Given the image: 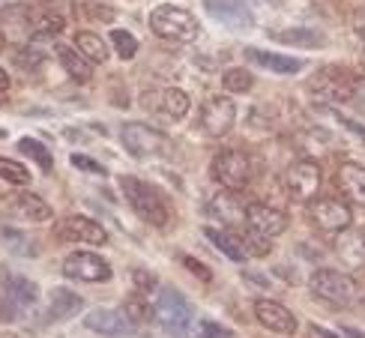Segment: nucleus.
<instances>
[{"label": "nucleus", "instance_id": "f257e3e1", "mask_svg": "<svg viewBox=\"0 0 365 338\" xmlns=\"http://www.w3.org/2000/svg\"><path fill=\"white\" fill-rule=\"evenodd\" d=\"M312 294L314 299H321L327 305H336V309H356V305L365 299V287L347 272L339 270H317L312 275Z\"/></svg>", "mask_w": 365, "mask_h": 338}, {"label": "nucleus", "instance_id": "f03ea898", "mask_svg": "<svg viewBox=\"0 0 365 338\" xmlns=\"http://www.w3.org/2000/svg\"><path fill=\"white\" fill-rule=\"evenodd\" d=\"M120 186H123L126 201L141 222L153 225V227H165L171 222V204L165 201V195L156 186H150V183H144L138 177H123Z\"/></svg>", "mask_w": 365, "mask_h": 338}, {"label": "nucleus", "instance_id": "7ed1b4c3", "mask_svg": "<svg viewBox=\"0 0 365 338\" xmlns=\"http://www.w3.org/2000/svg\"><path fill=\"white\" fill-rule=\"evenodd\" d=\"M153 314L159 320V327L174 338H186L192 324H195L192 302L174 287H159L156 302H153Z\"/></svg>", "mask_w": 365, "mask_h": 338}, {"label": "nucleus", "instance_id": "20e7f679", "mask_svg": "<svg viewBox=\"0 0 365 338\" xmlns=\"http://www.w3.org/2000/svg\"><path fill=\"white\" fill-rule=\"evenodd\" d=\"M150 30L168 42H195L197 34H201V24H197V19L189 9L162 4L150 12Z\"/></svg>", "mask_w": 365, "mask_h": 338}, {"label": "nucleus", "instance_id": "39448f33", "mask_svg": "<svg viewBox=\"0 0 365 338\" xmlns=\"http://www.w3.org/2000/svg\"><path fill=\"white\" fill-rule=\"evenodd\" d=\"M120 144L138 159H159V156L165 159L174 153L171 138L153 126H147V123H123L120 126Z\"/></svg>", "mask_w": 365, "mask_h": 338}, {"label": "nucleus", "instance_id": "423d86ee", "mask_svg": "<svg viewBox=\"0 0 365 338\" xmlns=\"http://www.w3.org/2000/svg\"><path fill=\"white\" fill-rule=\"evenodd\" d=\"M252 174H255L252 156L237 147L219 150L216 159H212V180L227 192H242L252 183Z\"/></svg>", "mask_w": 365, "mask_h": 338}, {"label": "nucleus", "instance_id": "0eeeda50", "mask_svg": "<svg viewBox=\"0 0 365 338\" xmlns=\"http://www.w3.org/2000/svg\"><path fill=\"white\" fill-rule=\"evenodd\" d=\"M321 165L312 159H299L284 171V192L294 198L297 204H309L321 192Z\"/></svg>", "mask_w": 365, "mask_h": 338}, {"label": "nucleus", "instance_id": "6e6552de", "mask_svg": "<svg viewBox=\"0 0 365 338\" xmlns=\"http://www.w3.org/2000/svg\"><path fill=\"white\" fill-rule=\"evenodd\" d=\"M309 216L321 234H341L354 222L351 204L339 201V198H314V201H309Z\"/></svg>", "mask_w": 365, "mask_h": 338}, {"label": "nucleus", "instance_id": "1a4fd4ad", "mask_svg": "<svg viewBox=\"0 0 365 338\" xmlns=\"http://www.w3.org/2000/svg\"><path fill=\"white\" fill-rule=\"evenodd\" d=\"M54 237L60 242H87V245H105L108 242V230L99 222L87 216H66L54 225Z\"/></svg>", "mask_w": 365, "mask_h": 338}, {"label": "nucleus", "instance_id": "9d476101", "mask_svg": "<svg viewBox=\"0 0 365 338\" xmlns=\"http://www.w3.org/2000/svg\"><path fill=\"white\" fill-rule=\"evenodd\" d=\"M237 123V105L231 96H212L201 108V129L210 138H225Z\"/></svg>", "mask_w": 365, "mask_h": 338}, {"label": "nucleus", "instance_id": "9b49d317", "mask_svg": "<svg viewBox=\"0 0 365 338\" xmlns=\"http://www.w3.org/2000/svg\"><path fill=\"white\" fill-rule=\"evenodd\" d=\"M30 9V27H34V36H48L54 39L57 34H63L66 27V6L63 0H36Z\"/></svg>", "mask_w": 365, "mask_h": 338}, {"label": "nucleus", "instance_id": "f8f14e48", "mask_svg": "<svg viewBox=\"0 0 365 338\" xmlns=\"http://www.w3.org/2000/svg\"><path fill=\"white\" fill-rule=\"evenodd\" d=\"M63 275L78 282H108L111 264L93 252H72L69 257H63Z\"/></svg>", "mask_w": 365, "mask_h": 338}, {"label": "nucleus", "instance_id": "ddd939ff", "mask_svg": "<svg viewBox=\"0 0 365 338\" xmlns=\"http://www.w3.org/2000/svg\"><path fill=\"white\" fill-rule=\"evenodd\" d=\"M246 230L272 240L287 230V212L279 207H269V204H249L246 207Z\"/></svg>", "mask_w": 365, "mask_h": 338}, {"label": "nucleus", "instance_id": "4468645a", "mask_svg": "<svg viewBox=\"0 0 365 338\" xmlns=\"http://www.w3.org/2000/svg\"><path fill=\"white\" fill-rule=\"evenodd\" d=\"M141 102H144V108L156 111V114L168 117V120H182L192 108V96L180 87H165V90H159V93H144Z\"/></svg>", "mask_w": 365, "mask_h": 338}, {"label": "nucleus", "instance_id": "2eb2a0df", "mask_svg": "<svg viewBox=\"0 0 365 338\" xmlns=\"http://www.w3.org/2000/svg\"><path fill=\"white\" fill-rule=\"evenodd\" d=\"M39 299V287L24 279V275H6V282H4V305L15 314H24L27 309H34Z\"/></svg>", "mask_w": 365, "mask_h": 338}, {"label": "nucleus", "instance_id": "dca6fc26", "mask_svg": "<svg viewBox=\"0 0 365 338\" xmlns=\"http://www.w3.org/2000/svg\"><path fill=\"white\" fill-rule=\"evenodd\" d=\"M84 327L96 335H105V338H123L135 329V324L123 314V312H111V309H93L87 312L84 317Z\"/></svg>", "mask_w": 365, "mask_h": 338}, {"label": "nucleus", "instance_id": "f3484780", "mask_svg": "<svg viewBox=\"0 0 365 338\" xmlns=\"http://www.w3.org/2000/svg\"><path fill=\"white\" fill-rule=\"evenodd\" d=\"M255 317L261 320L269 332H279V335L297 332V317L276 299H255Z\"/></svg>", "mask_w": 365, "mask_h": 338}, {"label": "nucleus", "instance_id": "a211bd4d", "mask_svg": "<svg viewBox=\"0 0 365 338\" xmlns=\"http://www.w3.org/2000/svg\"><path fill=\"white\" fill-rule=\"evenodd\" d=\"M351 81L354 78H344V75H339V69H321L317 78L312 81V93L327 105H336V102L347 99V93H351Z\"/></svg>", "mask_w": 365, "mask_h": 338}, {"label": "nucleus", "instance_id": "6ab92c4d", "mask_svg": "<svg viewBox=\"0 0 365 338\" xmlns=\"http://www.w3.org/2000/svg\"><path fill=\"white\" fill-rule=\"evenodd\" d=\"M336 186L339 192L359 207H365V165L359 162H344L336 171Z\"/></svg>", "mask_w": 365, "mask_h": 338}, {"label": "nucleus", "instance_id": "aec40b11", "mask_svg": "<svg viewBox=\"0 0 365 338\" xmlns=\"http://www.w3.org/2000/svg\"><path fill=\"white\" fill-rule=\"evenodd\" d=\"M207 212L212 219H219L222 225L227 227H234L240 222H246V207H242V201L237 198V192H216L210 198V204H207Z\"/></svg>", "mask_w": 365, "mask_h": 338}, {"label": "nucleus", "instance_id": "412c9836", "mask_svg": "<svg viewBox=\"0 0 365 338\" xmlns=\"http://www.w3.org/2000/svg\"><path fill=\"white\" fill-rule=\"evenodd\" d=\"M246 60L267 72H276V75H297L302 69V60L276 54V51H261V48H246Z\"/></svg>", "mask_w": 365, "mask_h": 338}, {"label": "nucleus", "instance_id": "4be33fe9", "mask_svg": "<svg viewBox=\"0 0 365 338\" xmlns=\"http://www.w3.org/2000/svg\"><path fill=\"white\" fill-rule=\"evenodd\" d=\"M9 210H12V216L21 222H48L51 219V207L34 192H19L9 201Z\"/></svg>", "mask_w": 365, "mask_h": 338}, {"label": "nucleus", "instance_id": "5701e85b", "mask_svg": "<svg viewBox=\"0 0 365 338\" xmlns=\"http://www.w3.org/2000/svg\"><path fill=\"white\" fill-rule=\"evenodd\" d=\"M54 54H57L60 66H63V72L69 75L72 81L84 84V81L93 78V63H90V60L78 48H69V45H54Z\"/></svg>", "mask_w": 365, "mask_h": 338}, {"label": "nucleus", "instance_id": "b1692460", "mask_svg": "<svg viewBox=\"0 0 365 338\" xmlns=\"http://www.w3.org/2000/svg\"><path fill=\"white\" fill-rule=\"evenodd\" d=\"M204 6H207V12L212 15V19L222 21V24H227V27L246 30V27L255 24V21H252V15L242 9L240 4H234V0H204Z\"/></svg>", "mask_w": 365, "mask_h": 338}, {"label": "nucleus", "instance_id": "393cba45", "mask_svg": "<svg viewBox=\"0 0 365 338\" xmlns=\"http://www.w3.org/2000/svg\"><path fill=\"white\" fill-rule=\"evenodd\" d=\"M78 312H84V299L78 294H72L66 287L51 290L48 297V320H69Z\"/></svg>", "mask_w": 365, "mask_h": 338}, {"label": "nucleus", "instance_id": "a878e982", "mask_svg": "<svg viewBox=\"0 0 365 338\" xmlns=\"http://www.w3.org/2000/svg\"><path fill=\"white\" fill-rule=\"evenodd\" d=\"M75 48H78L90 63H105V60L111 57L108 42H105L99 34H93V30H81V34H75Z\"/></svg>", "mask_w": 365, "mask_h": 338}, {"label": "nucleus", "instance_id": "bb28decb", "mask_svg": "<svg viewBox=\"0 0 365 338\" xmlns=\"http://www.w3.org/2000/svg\"><path fill=\"white\" fill-rule=\"evenodd\" d=\"M204 237H207L212 245H216V249H219L225 257H231L234 264H246L249 252L242 249V242L234 240L231 234H225V230H219V227H204Z\"/></svg>", "mask_w": 365, "mask_h": 338}, {"label": "nucleus", "instance_id": "cd10ccee", "mask_svg": "<svg viewBox=\"0 0 365 338\" xmlns=\"http://www.w3.org/2000/svg\"><path fill=\"white\" fill-rule=\"evenodd\" d=\"M269 36L282 45H302V48H321L324 45V34H317L312 27H287V30H276Z\"/></svg>", "mask_w": 365, "mask_h": 338}, {"label": "nucleus", "instance_id": "c85d7f7f", "mask_svg": "<svg viewBox=\"0 0 365 338\" xmlns=\"http://www.w3.org/2000/svg\"><path fill=\"white\" fill-rule=\"evenodd\" d=\"M0 245H4V249H9L12 255H24V257H34V255L39 252L36 242L30 240L24 230L12 227V225H0Z\"/></svg>", "mask_w": 365, "mask_h": 338}, {"label": "nucleus", "instance_id": "c756f323", "mask_svg": "<svg viewBox=\"0 0 365 338\" xmlns=\"http://www.w3.org/2000/svg\"><path fill=\"white\" fill-rule=\"evenodd\" d=\"M222 84H225V90H227L231 96H240V93H249V90L255 87V78H252V72H249V69L231 66V69H225Z\"/></svg>", "mask_w": 365, "mask_h": 338}, {"label": "nucleus", "instance_id": "7c9ffc66", "mask_svg": "<svg viewBox=\"0 0 365 338\" xmlns=\"http://www.w3.org/2000/svg\"><path fill=\"white\" fill-rule=\"evenodd\" d=\"M0 180L12 183V186H27V183H30V171H27L21 162L0 156Z\"/></svg>", "mask_w": 365, "mask_h": 338}, {"label": "nucleus", "instance_id": "2f4dec72", "mask_svg": "<svg viewBox=\"0 0 365 338\" xmlns=\"http://www.w3.org/2000/svg\"><path fill=\"white\" fill-rule=\"evenodd\" d=\"M19 150H21V153H27V156L34 159V162H39V168H42L45 174L51 171V153L45 150V144L34 141V138H21V141H19Z\"/></svg>", "mask_w": 365, "mask_h": 338}, {"label": "nucleus", "instance_id": "473e14b6", "mask_svg": "<svg viewBox=\"0 0 365 338\" xmlns=\"http://www.w3.org/2000/svg\"><path fill=\"white\" fill-rule=\"evenodd\" d=\"M111 45L123 60H132L135 54H138V39H135L132 34H126V30H111Z\"/></svg>", "mask_w": 365, "mask_h": 338}, {"label": "nucleus", "instance_id": "72a5a7b5", "mask_svg": "<svg viewBox=\"0 0 365 338\" xmlns=\"http://www.w3.org/2000/svg\"><path fill=\"white\" fill-rule=\"evenodd\" d=\"M240 242H246V245H249V252L257 255V257L269 255V249H272L267 237H257V234H252V230H246V240H240Z\"/></svg>", "mask_w": 365, "mask_h": 338}, {"label": "nucleus", "instance_id": "f704fd0d", "mask_svg": "<svg viewBox=\"0 0 365 338\" xmlns=\"http://www.w3.org/2000/svg\"><path fill=\"white\" fill-rule=\"evenodd\" d=\"M201 338H237L227 327L216 324V320H204L201 324Z\"/></svg>", "mask_w": 365, "mask_h": 338}, {"label": "nucleus", "instance_id": "c9c22d12", "mask_svg": "<svg viewBox=\"0 0 365 338\" xmlns=\"http://www.w3.org/2000/svg\"><path fill=\"white\" fill-rule=\"evenodd\" d=\"M72 165H75V168H81V171H87V174L105 177V168H102L96 159H87V156H81V153H75V156H72Z\"/></svg>", "mask_w": 365, "mask_h": 338}, {"label": "nucleus", "instance_id": "e433bc0d", "mask_svg": "<svg viewBox=\"0 0 365 338\" xmlns=\"http://www.w3.org/2000/svg\"><path fill=\"white\" fill-rule=\"evenodd\" d=\"M347 99H351L356 108L365 111V78H354L351 81V93H347Z\"/></svg>", "mask_w": 365, "mask_h": 338}, {"label": "nucleus", "instance_id": "4c0bfd02", "mask_svg": "<svg viewBox=\"0 0 365 338\" xmlns=\"http://www.w3.org/2000/svg\"><path fill=\"white\" fill-rule=\"evenodd\" d=\"M182 264H186L192 272H197V279H204V282H210V270H204L201 264H197L195 257H182Z\"/></svg>", "mask_w": 365, "mask_h": 338}, {"label": "nucleus", "instance_id": "58836bf2", "mask_svg": "<svg viewBox=\"0 0 365 338\" xmlns=\"http://www.w3.org/2000/svg\"><path fill=\"white\" fill-rule=\"evenodd\" d=\"M354 27H356V34H359V36L365 39V9H362V12L356 15V21H354Z\"/></svg>", "mask_w": 365, "mask_h": 338}, {"label": "nucleus", "instance_id": "ea45409f", "mask_svg": "<svg viewBox=\"0 0 365 338\" xmlns=\"http://www.w3.org/2000/svg\"><path fill=\"white\" fill-rule=\"evenodd\" d=\"M312 332H317L321 338H339V335H332L329 329H324V327H312Z\"/></svg>", "mask_w": 365, "mask_h": 338}, {"label": "nucleus", "instance_id": "a19ab883", "mask_svg": "<svg viewBox=\"0 0 365 338\" xmlns=\"http://www.w3.org/2000/svg\"><path fill=\"white\" fill-rule=\"evenodd\" d=\"M344 335H351V338H365L362 329H354V327H344Z\"/></svg>", "mask_w": 365, "mask_h": 338}, {"label": "nucleus", "instance_id": "79ce46f5", "mask_svg": "<svg viewBox=\"0 0 365 338\" xmlns=\"http://www.w3.org/2000/svg\"><path fill=\"white\" fill-rule=\"evenodd\" d=\"M9 87V75L4 72V69H0V93H4V90Z\"/></svg>", "mask_w": 365, "mask_h": 338}, {"label": "nucleus", "instance_id": "37998d69", "mask_svg": "<svg viewBox=\"0 0 365 338\" xmlns=\"http://www.w3.org/2000/svg\"><path fill=\"white\" fill-rule=\"evenodd\" d=\"M0 105H4V93H0Z\"/></svg>", "mask_w": 365, "mask_h": 338}, {"label": "nucleus", "instance_id": "c03bdc74", "mask_svg": "<svg viewBox=\"0 0 365 338\" xmlns=\"http://www.w3.org/2000/svg\"><path fill=\"white\" fill-rule=\"evenodd\" d=\"M264 4H272V0H264Z\"/></svg>", "mask_w": 365, "mask_h": 338}, {"label": "nucleus", "instance_id": "a18cd8bd", "mask_svg": "<svg viewBox=\"0 0 365 338\" xmlns=\"http://www.w3.org/2000/svg\"><path fill=\"white\" fill-rule=\"evenodd\" d=\"M362 245H365V240H362Z\"/></svg>", "mask_w": 365, "mask_h": 338}]
</instances>
